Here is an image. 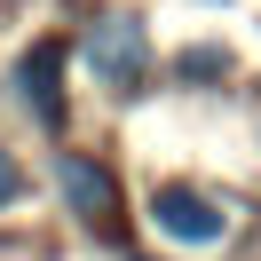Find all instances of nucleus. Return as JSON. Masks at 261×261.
Listing matches in <instances>:
<instances>
[{
  "mask_svg": "<svg viewBox=\"0 0 261 261\" xmlns=\"http://www.w3.org/2000/svg\"><path fill=\"white\" fill-rule=\"evenodd\" d=\"M80 56H87V71L111 95H143V80H150V32L135 16H95L87 40H80Z\"/></svg>",
  "mask_w": 261,
  "mask_h": 261,
  "instance_id": "obj_1",
  "label": "nucleus"
},
{
  "mask_svg": "<svg viewBox=\"0 0 261 261\" xmlns=\"http://www.w3.org/2000/svg\"><path fill=\"white\" fill-rule=\"evenodd\" d=\"M56 182H64L71 214H80L87 229H103V238L119 229V174L111 166H95L87 150H64V159H56Z\"/></svg>",
  "mask_w": 261,
  "mask_h": 261,
  "instance_id": "obj_2",
  "label": "nucleus"
},
{
  "mask_svg": "<svg viewBox=\"0 0 261 261\" xmlns=\"http://www.w3.org/2000/svg\"><path fill=\"white\" fill-rule=\"evenodd\" d=\"M150 222H159L166 238H182V245H214L229 229V214L214 206L206 190H190V182H166V190H150Z\"/></svg>",
  "mask_w": 261,
  "mask_h": 261,
  "instance_id": "obj_3",
  "label": "nucleus"
},
{
  "mask_svg": "<svg viewBox=\"0 0 261 261\" xmlns=\"http://www.w3.org/2000/svg\"><path fill=\"white\" fill-rule=\"evenodd\" d=\"M56 80H64V40H32V56L16 64V95L40 127H64V87Z\"/></svg>",
  "mask_w": 261,
  "mask_h": 261,
  "instance_id": "obj_4",
  "label": "nucleus"
},
{
  "mask_svg": "<svg viewBox=\"0 0 261 261\" xmlns=\"http://www.w3.org/2000/svg\"><path fill=\"white\" fill-rule=\"evenodd\" d=\"M174 71H182V80H222L229 64H222V56H214V48H190V56H182Z\"/></svg>",
  "mask_w": 261,
  "mask_h": 261,
  "instance_id": "obj_5",
  "label": "nucleus"
},
{
  "mask_svg": "<svg viewBox=\"0 0 261 261\" xmlns=\"http://www.w3.org/2000/svg\"><path fill=\"white\" fill-rule=\"evenodd\" d=\"M16 198H24V166L0 150V206H16Z\"/></svg>",
  "mask_w": 261,
  "mask_h": 261,
  "instance_id": "obj_6",
  "label": "nucleus"
}]
</instances>
